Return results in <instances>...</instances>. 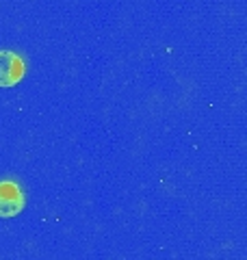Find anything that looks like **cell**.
<instances>
[{"label": "cell", "instance_id": "1", "mask_svg": "<svg viewBox=\"0 0 247 260\" xmlns=\"http://www.w3.org/2000/svg\"><path fill=\"white\" fill-rule=\"evenodd\" d=\"M24 206H26V198L20 189L18 182L3 180L0 182V219H11L18 217Z\"/></svg>", "mask_w": 247, "mask_h": 260}, {"label": "cell", "instance_id": "2", "mask_svg": "<svg viewBox=\"0 0 247 260\" xmlns=\"http://www.w3.org/2000/svg\"><path fill=\"white\" fill-rule=\"evenodd\" d=\"M24 76V61L13 50H0V87L18 85Z\"/></svg>", "mask_w": 247, "mask_h": 260}]
</instances>
